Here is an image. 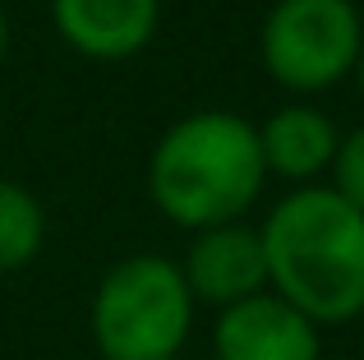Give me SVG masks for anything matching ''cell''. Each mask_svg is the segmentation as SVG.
<instances>
[{
  "mask_svg": "<svg viewBox=\"0 0 364 360\" xmlns=\"http://www.w3.org/2000/svg\"><path fill=\"white\" fill-rule=\"evenodd\" d=\"M258 129V153H263L267 176H282L291 185H314L337 157V125H332L328 111L291 102V107H277L272 116Z\"/></svg>",
  "mask_w": 364,
  "mask_h": 360,
  "instance_id": "cell-8",
  "label": "cell"
},
{
  "mask_svg": "<svg viewBox=\"0 0 364 360\" xmlns=\"http://www.w3.org/2000/svg\"><path fill=\"white\" fill-rule=\"evenodd\" d=\"M180 277H185L194 305H213V309H231L240 300L258 296V291H267V259H263L258 226L226 222V226L194 231L185 259H180Z\"/></svg>",
  "mask_w": 364,
  "mask_h": 360,
  "instance_id": "cell-5",
  "label": "cell"
},
{
  "mask_svg": "<svg viewBox=\"0 0 364 360\" xmlns=\"http://www.w3.org/2000/svg\"><path fill=\"white\" fill-rule=\"evenodd\" d=\"M263 180L267 166L258 153V129L235 111L180 116L148 157L152 203L185 231L245 222L263 194Z\"/></svg>",
  "mask_w": 364,
  "mask_h": 360,
  "instance_id": "cell-2",
  "label": "cell"
},
{
  "mask_svg": "<svg viewBox=\"0 0 364 360\" xmlns=\"http://www.w3.org/2000/svg\"><path fill=\"white\" fill-rule=\"evenodd\" d=\"M46 245V213L33 189L0 180V277L28 268Z\"/></svg>",
  "mask_w": 364,
  "mask_h": 360,
  "instance_id": "cell-9",
  "label": "cell"
},
{
  "mask_svg": "<svg viewBox=\"0 0 364 360\" xmlns=\"http://www.w3.org/2000/svg\"><path fill=\"white\" fill-rule=\"evenodd\" d=\"M217 360H323V328L272 291L217 309L213 324Z\"/></svg>",
  "mask_w": 364,
  "mask_h": 360,
  "instance_id": "cell-6",
  "label": "cell"
},
{
  "mask_svg": "<svg viewBox=\"0 0 364 360\" xmlns=\"http://www.w3.org/2000/svg\"><path fill=\"white\" fill-rule=\"evenodd\" d=\"M5 46H9V18H5V5H0V60H5Z\"/></svg>",
  "mask_w": 364,
  "mask_h": 360,
  "instance_id": "cell-11",
  "label": "cell"
},
{
  "mask_svg": "<svg viewBox=\"0 0 364 360\" xmlns=\"http://www.w3.org/2000/svg\"><path fill=\"white\" fill-rule=\"evenodd\" d=\"M194 296L166 254H124L97 277L88 337L102 360H180L194 333Z\"/></svg>",
  "mask_w": 364,
  "mask_h": 360,
  "instance_id": "cell-3",
  "label": "cell"
},
{
  "mask_svg": "<svg viewBox=\"0 0 364 360\" xmlns=\"http://www.w3.org/2000/svg\"><path fill=\"white\" fill-rule=\"evenodd\" d=\"M355 88H360V97H364V46H360V60H355Z\"/></svg>",
  "mask_w": 364,
  "mask_h": 360,
  "instance_id": "cell-12",
  "label": "cell"
},
{
  "mask_svg": "<svg viewBox=\"0 0 364 360\" xmlns=\"http://www.w3.org/2000/svg\"><path fill=\"white\" fill-rule=\"evenodd\" d=\"M364 18L355 0H277L263 18L258 55L277 88L314 97L355 74Z\"/></svg>",
  "mask_w": 364,
  "mask_h": 360,
  "instance_id": "cell-4",
  "label": "cell"
},
{
  "mask_svg": "<svg viewBox=\"0 0 364 360\" xmlns=\"http://www.w3.org/2000/svg\"><path fill=\"white\" fill-rule=\"evenodd\" d=\"M267 291L309 324L341 328L364 314V213L328 185H295L267 208L263 226Z\"/></svg>",
  "mask_w": 364,
  "mask_h": 360,
  "instance_id": "cell-1",
  "label": "cell"
},
{
  "mask_svg": "<svg viewBox=\"0 0 364 360\" xmlns=\"http://www.w3.org/2000/svg\"><path fill=\"white\" fill-rule=\"evenodd\" d=\"M161 0H51V23L70 51L116 65L152 42Z\"/></svg>",
  "mask_w": 364,
  "mask_h": 360,
  "instance_id": "cell-7",
  "label": "cell"
},
{
  "mask_svg": "<svg viewBox=\"0 0 364 360\" xmlns=\"http://www.w3.org/2000/svg\"><path fill=\"white\" fill-rule=\"evenodd\" d=\"M328 176H332V185H328L332 194L346 198L355 213H364V125L337 139V157H332Z\"/></svg>",
  "mask_w": 364,
  "mask_h": 360,
  "instance_id": "cell-10",
  "label": "cell"
}]
</instances>
